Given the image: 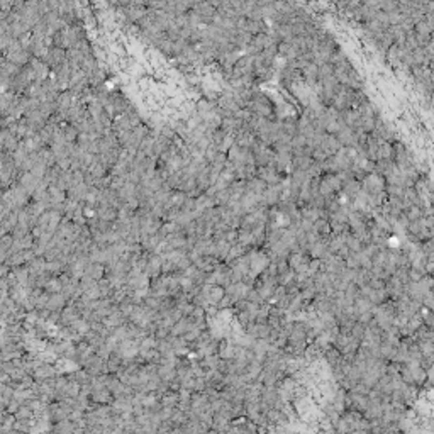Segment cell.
<instances>
[{
	"label": "cell",
	"instance_id": "e0dca14e",
	"mask_svg": "<svg viewBox=\"0 0 434 434\" xmlns=\"http://www.w3.org/2000/svg\"><path fill=\"white\" fill-rule=\"evenodd\" d=\"M212 207H217L214 197H209L207 194H202L198 198H195V211H197L198 214H202L204 211L212 209Z\"/></svg>",
	"mask_w": 434,
	"mask_h": 434
},
{
	"label": "cell",
	"instance_id": "277c9868",
	"mask_svg": "<svg viewBox=\"0 0 434 434\" xmlns=\"http://www.w3.org/2000/svg\"><path fill=\"white\" fill-rule=\"evenodd\" d=\"M255 73V56L244 54L233 68V78H243L246 75Z\"/></svg>",
	"mask_w": 434,
	"mask_h": 434
},
{
	"label": "cell",
	"instance_id": "d4e9b609",
	"mask_svg": "<svg viewBox=\"0 0 434 434\" xmlns=\"http://www.w3.org/2000/svg\"><path fill=\"white\" fill-rule=\"evenodd\" d=\"M61 128H63L66 143H77L78 136H80V131H78L73 124H68V122H65V124H61Z\"/></svg>",
	"mask_w": 434,
	"mask_h": 434
},
{
	"label": "cell",
	"instance_id": "9a60e30c",
	"mask_svg": "<svg viewBox=\"0 0 434 434\" xmlns=\"http://www.w3.org/2000/svg\"><path fill=\"white\" fill-rule=\"evenodd\" d=\"M341 148H343L341 143H339L338 137H336L334 134H327V136H326V139H324V143L321 144V150L327 151L331 156H334L336 153H339V151H341Z\"/></svg>",
	"mask_w": 434,
	"mask_h": 434
},
{
	"label": "cell",
	"instance_id": "f546056e",
	"mask_svg": "<svg viewBox=\"0 0 434 434\" xmlns=\"http://www.w3.org/2000/svg\"><path fill=\"white\" fill-rule=\"evenodd\" d=\"M292 150H302V148H305L307 146V139L305 137H304L302 134H297L294 137V139H292Z\"/></svg>",
	"mask_w": 434,
	"mask_h": 434
},
{
	"label": "cell",
	"instance_id": "ffe728a7",
	"mask_svg": "<svg viewBox=\"0 0 434 434\" xmlns=\"http://www.w3.org/2000/svg\"><path fill=\"white\" fill-rule=\"evenodd\" d=\"M85 275H87V277H90V278H93V280L100 282L104 278V275H106V266L100 265V263L92 261L88 266H87Z\"/></svg>",
	"mask_w": 434,
	"mask_h": 434
},
{
	"label": "cell",
	"instance_id": "484cf974",
	"mask_svg": "<svg viewBox=\"0 0 434 434\" xmlns=\"http://www.w3.org/2000/svg\"><path fill=\"white\" fill-rule=\"evenodd\" d=\"M314 231H316V233H319L323 238L329 236V234L332 233L331 224H329V219H317L316 222H314Z\"/></svg>",
	"mask_w": 434,
	"mask_h": 434
},
{
	"label": "cell",
	"instance_id": "2e32d148",
	"mask_svg": "<svg viewBox=\"0 0 434 434\" xmlns=\"http://www.w3.org/2000/svg\"><path fill=\"white\" fill-rule=\"evenodd\" d=\"M266 189H268V183L263 182V180L258 178V176H255V178L246 182V192H251V194H255V195H263Z\"/></svg>",
	"mask_w": 434,
	"mask_h": 434
},
{
	"label": "cell",
	"instance_id": "7a4b0ae2",
	"mask_svg": "<svg viewBox=\"0 0 434 434\" xmlns=\"http://www.w3.org/2000/svg\"><path fill=\"white\" fill-rule=\"evenodd\" d=\"M387 189V182L383 176L377 175V173H371V175H368L367 178L361 182V190L367 192L368 195H378V194H383Z\"/></svg>",
	"mask_w": 434,
	"mask_h": 434
},
{
	"label": "cell",
	"instance_id": "d6986e66",
	"mask_svg": "<svg viewBox=\"0 0 434 434\" xmlns=\"http://www.w3.org/2000/svg\"><path fill=\"white\" fill-rule=\"evenodd\" d=\"M312 158L309 156H300V158H294V161H292V166H290V172H309L310 166L314 165Z\"/></svg>",
	"mask_w": 434,
	"mask_h": 434
},
{
	"label": "cell",
	"instance_id": "8992f818",
	"mask_svg": "<svg viewBox=\"0 0 434 434\" xmlns=\"http://www.w3.org/2000/svg\"><path fill=\"white\" fill-rule=\"evenodd\" d=\"M256 176L261 178L263 182H266L268 185H280V183H283V176L275 168H271V166H261V168H258Z\"/></svg>",
	"mask_w": 434,
	"mask_h": 434
},
{
	"label": "cell",
	"instance_id": "603a6c76",
	"mask_svg": "<svg viewBox=\"0 0 434 434\" xmlns=\"http://www.w3.org/2000/svg\"><path fill=\"white\" fill-rule=\"evenodd\" d=\"M323 178L329 183V187H331L334 194H338V195L341 194V190H343V182H341V178H339L338 173H324Z\"/></svg>",
	"mask_w": 434,
	"mask_h": 434
},
{
	"label": "cell",
	"instance_id": "7c38bea8",
	"mask_svg": "<svg viewBox=\"0 0 434 434\" xmlns=\"http://www.w3.org/2000/svg\"><path fill=\"white\" fill-rule=\"evenodd\" d=\"M90 187L87 185V183H80V185H73L70 190L66 192L68 195V200H73V202H78V204H83L87 198V194H88Z\"/></svg>",
	"mask_w": 434,
	"mask_h": 434
},
{
	"label": "cell",
	"instance_id": "4316f807",
	"mask_svg": "<svg viewBox=\"0 0 434 434\" xmlns=\"http://www.w3.org/2000/svg\"><path fill=\"white\" fill-rule=\"evenodd\" d=\"M378 160H393V144L385 143V141L380 143Z\"/></svg>",
	"mask_w": 434,
	"mask_h": 434
},
{
	"label": "cell",
	"instance_id": "3957f363",
	"mask_svg": "<svg viewBox=\"0 0 434 434\" xmlns=\"http://www.w3.org/2000/svg\"><path fill=\"white\" fill-rule=\"evenodd\" d=\"M283 194H285L283 183H280V185H268V189L263 194V204H265V207L268 209L277 207V205L283 200Z\"/></svg>",
	"mask_w": 434,
	"mask_h": 434
},
{
	"label": "cell",
	"instance_id": "52a82bcc",
	"mask_svg": "<svg viewBox=\"0 0 434 434\" xmlns=\"http://www.w3.org/2000/svg\"><path fill=\"white\" fill-rule=\"evenodd\" d=\"M341 119L348 128L351 129H361V114L358 112V108H346V110L341 112Z\"/></svg>",
	"mask_w": 434,
	"mask_h": 434
},
{
	"label": "cell",
	"instance_id": "ac0fdd59",
	"mask_svg": "<svg viewBox=\"0 0 434 434\" xmlns=\"http://www.w3.org/2000/svg\"><path fill=\"white\" fill-rule=\"evenodd\" d=\"M95 216L99 217L100 220H107V222H115L119 217V211L115 207H97Z\"/></svg>",
	"mask_w": 434,
	"mask_h": 434
},
{
	"label": "cell",
	"instance_id": "4fadbf2b",
	"mask_svg": "<svg viewBox=\"0 0 434 434\" xmlns=\"http://www.w3.org/2000/svg\"><path fill=\"white\" fill-rule=\"evenodd\" d=\"M282 131L294 139V137L299 134V117H295V115H285V119H282Z\"/></svg>",
	"mask_w": 434,
	"mask_h": 434
},
{
	"label": "cell",
	"instance_id": "6da1fadb",
	"mask_svg": "<svg viewBox=\"0 0 434 434\" xmlns=\"http://www.w3.org/2000/svg\"><path fill=\"white\" fill-rule=\"evenodd\" d=\"M246 108H248L251 114L258 115V117H265V119H270V121H273V119H275L273 102H271V100L263 92H256L255 88H253L251 102L248 104V107H246Z\"/></svg>",
	"mask_w": 434,
	"mask_h": 434
},
{
	"label": "cell",
	"instance_id": "5bb4252c",
	"mask_svg": "<svg viewBox=\"0 0 434 434\" xmlns=\"http://www.w3.org/2000/svg\"><path fill=\"white\" fill-rule=\"evenodd\" d=\"M195 180H197V187L200 189L202 192H207L209 189H211V165L205 166V168H202L200 172L197 173V176H195Z\"/></svg>",
	"mask_w": 434,
	"mask_h": 434
},
{
	"label": "cell",
	"instance_id": "f1b7e54d",
	"mask_svg": "<svg viewBox=\"0 0 434 434\" xmlns=\"http://www.w3.org/2000/svg\"><path fill=\"white\" fill-rule=\"evenodd\" d=\"M406 216L409 217V220H419L422 217V209L419 205H411V207L406 211Z\"/></svg>",
	"mask_w": 434,
	"mask_h": 434
},
{
	"label": "cell",
	"instance_id": "5b68a950",
	"mask_svg": "<svg viewBox=\"0 0 434 434\" xmlns=\"http://www.w3.org/2000/svg\"><path fill=\"white\" fill-rule=\"evenodd\" d=\"M66 60H68V58H66V49L54 48V46H53V48H49L48 54L43 58V61H44V63L51 68V71L54 70V68L60 66V65H63Z\"/></svg>",
	"mask_w": 434,
	"mask_h": 434
},
{
	"label": "cell",
	"instance_id": "cb8c5ba5",
	"mask_svg": "<svg viewBox=\"0 0 434 434\" xmlns=\"http://www.w3.org/2000/svg\"><path fill=\"white\" fill-rule=\"evenodd\" d=\"M39 158H41V161H44L46 165L49 166V168H53V166H56V163H58V158H56V154L53 153V150L49 146H46V148H43L41 151H39Z\"/></svg>",
	"mask_w": 434,
	"mask_h": 434
},
{
	"label": "cell",
	"instance_id": "9c48e42d",
	"mask_svg": "<svg viewBox=\"0 0 434 434\" xmlns=\"http://www.w3.org/2000/svg\"><path fill=\"white\" fill-rule=\"evenodd\" d=\"M302 80L307 83V87H314L316 83H319V66L316 63H309L302 71Z\"/></svg>",
	"mask_w": 434,
	"mask_h": 434
},
{
	"label": "cell",
	"instance_id": "83f0119b",
	"mask_svg": "<svg viewBox=\"0 0 434 434\" xmlns=\"http://www.w3.org/2000/svg\"><path fill=\"white\" fill-rule=\"evenodd\" d=\"M332 77H334V66L331 63H326L323 66H319V82H324Z\"/></svg>",
	"mask_w": 434,
	"mask_h": 434
},
{
	"label": "cell",
	"instance_id": "8fae6325",
	"mask_svg": "<svg viewBox=\"0 0 434 434\" xmlns=\"http://www.w3.org/2000/svg\"><path fill=\"white\" fill-rule=\"evenodd\" d=\"M361 192V182H358V180H353V182H348L343 185V190H341V198H345V200L348 202H354V198L360 195Z\"/></svg>",
	"mask_w": 434,
	"mask_h": 434
},
{
	"label": "cell",
	"instance_id": "7402d4cb",
	"mask_svg": "<svg viewBox=\"0 0 434 434\" xmlns=\"http://www.w3.org/2000/svg\"><path fill=\"white\" fill-rule=\"evenodd\" d=\"M49 198H51V205H54V204H63V202H66L68 200V195H66V192L65 190H61L60 187H56V185H51L49 187ZM49 211H51V209H49Z\"/></svg>",
	"mask_w": 434,
	"mask_h": 434
},
{
	"label": "cell",
	"instance_id": "44dd1931",
	"mask_svg": "<svg viewBox=\"0 0 434 434\" xmlns=\"http://www.w3.org/2000/svg\"><path fill=\"white\" fill-rule=\"evenodd\" d=\"M253 38L255 36H251L249 32L246 31H238L236 38H234V44H236V48L239 49V51H246V48H248L249 44H251Z\"/></svg>",
	"mask_w": 434,
	"mask_h": 434
},
{
	"label": "cell",
	"instance_id": "4dcf8cb0",
	"mask_svg": "<svg viewBox=\"0 0 434 434\" xmlns=\"http://www.w3.org/2000/svg\"><path fill=\"white\" fill-rule=\"evenodd\" d=\"M431 204H433V207H434V197L431 198Z\"/></svg>",
	"mask_w": 434,
	"mask_h": 434
},
{
	"label": "cell",
	"instance_id": "ba28073f",
	"mask_svg": "<svg viewBox=\"0 0 434 434\" xmlns=\"http://www.w3.org/2000/svg\"><path fill=\"white\" fill-rule=\"evenodd\" d=\"M29 65H31L32 70H34V73H36V82H44L49 78L51 68H49L43 60H39V58H32Z\"/></svg>",
	"mask_w": 434,
	"mask_h": 434
},
{
	"label": "cell",
	"instance_id": "30bf717a",
	"mask_svg": "<svg viewBox=\"0 0 434 434\" xmlns=\"http://www.w3.org/2000/svg\"><path fill=\"white\" fill-rule=\"evenodd\" d=\"M22 68L17 66L16 63H12L10 60H7L5 56H2V65H0V71H2V80H12L14 77L21 73Z\"/></svg>",
	"mask_w": 434,
	"mask_h": 434
}]
</instances>
